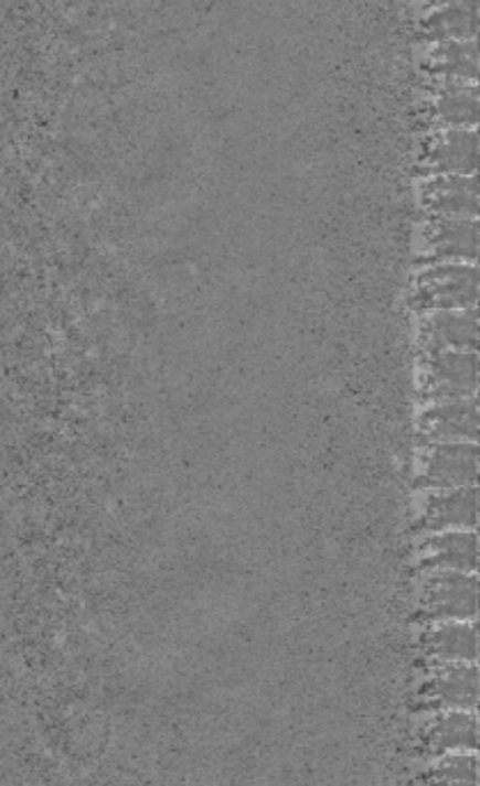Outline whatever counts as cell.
<instances>
[{
    "mask_svg": "<svg viewBox=\"0 0 480 786\" xmlns=\"http://www.w3.org/2000/svg\"><path fill=\"white\" fill-rule=\"evenodd\" d=\"M478 304V267L437 262L423 267L412 286V306L420 313L462 311Z\"/></svg>",
    "mask_w": 480,
    "mask_h": 786,
    "instance_id": "6da1fadb",
    "label": "cell"
},
{
    "mask_svg": "<svg viewBox=\"0 0 480 786\" xmlns=\"http://www.w3.org/2000/svg\"><path fill=\"white\" fill-rule=\"evenodd\" d=\"M420 394L428 402L473 398L478 394V352H423Z\"/></svg>",
    "mask_w": 480,
    "mask_h": 786,
    "instance_id": "7a4b0ae2",
    "label": "cell"
},
{
    "mask_svg": "<svg viewBox=\"0 0 480 786\" xmlns=\"http://www.w3.org/2000/svg\"><path fill=\"white\" fill-rule=\"evenodd\" d=\"M420 616L426 623L476 621L478 578L476 573L428 571L420 589Z\"/></svg>",
    "mask_w": 480,
    "mask_h": 786,
    "instance_id": "3957f363",
    "label": "cell"
},
{
    "mask_svg": "<svg viewBox=\"0 0 480 786\" xmlns=\"http://www.w3.org/2000/svg\"><path fill=\"white\" fill-rule=\"evenodd\" d=\"M478 483V442L428 444L418 470V487L444 491Z\"/></svg>",
    "mask_w": 480,
    "mask_h": 786,
    "instance_id": "277c9868",
    "label": "cell"
},
{
    "mask_svg": "<svg viewBox=\"0 0 480 786\" xmlns=\"http://www.w3.org/2000/svg\"><path fill=\"white\" fill-rule=\"evenodd\" d=\"M420 258L428 265L478 260V219H456V216H430L423 228Z\"/></svg>",
    "mask_w": 480,
    "mask_h": 786,
    "instance_id": "5b68a950",
    "label": "cell"
},
{
    "mask_svg": "<svg viewBox=\"0 0 480 786\" xmlns=\"http://www.w3.org/2000/svg\"><path fill=\"white\" fill-rule=\"evenodd\" d=\"M418 529L426 534H439L450 529H476L478 527V487H444V491H426L418 502Z\"/></svg>",
    "mask_w": 480,
    "mask_h": 786,
    "instance_id": "8992f818",
    "label": "cell"
},
{
    "mask_svg": "<svg viewBox=\"0 0 480 786\" xmlns=\"http://www.w3.org/2000/svg\"><path fill=\"white\" fill-rule=\"evenodd\" d=\"M478 707V665L437 663L428 683L423 686L426 711H476Z\"/></svg>",
    "mask_w": 480,
    "mask_h": 786,
    "instance_id": "52a82bcc",
    "label": "cell"
},
{
    "mask_svg": "<svg viewBox=\"0 0 480 786\" xmlns=\"http://www.w3.org/2000/svg\"><path fill=\"white\" fill-rule=\"evenodd\" d=\"M418 428L428 444L478 442V398L435 400L420 414Z\"/></svg>",
    "mask_w": 480,
    "mask_h": 786,
    "instance_id": "ba28073f",
    "label": "cell"
},
{
    "mask_svg": "<svg viewBox=\"0 0 480 786\" xmlns=\"http://www.w3.org/2000/svg\"><path fill=\"white\" fill-rule=\"evenodd\" d=\"M423 352L430 349H460L478 352V311H433L423 313L420 320Z\"/></svg>",
    "mask_w": 480,
    "mask_h": 786,
    "instance_id": "9c48e42d",
    "label": "cell"
},
{
    "mask_svg": "<svg viewBox=\"0 0 480 786\" xmlns=\"http://www.w3.org/2000/svg\"><path fill=\"white\" fill-rule=\"evenodd\" d=\"M420 566L426 571L478 573L476 529H450L430 534L420 546Z\"/></svg>",
    "mask_w": 480,
    "mask_h": 786,
    "instance_id": "30bf717a",
    "label": "cell"
},
{
    "mask_svg": "<svg viewBox=\"0 0 480 786\" xmlns=\"http://www.w3.org/2000/svg\"><path fill=\"white\" fill-rule=\"evenodd\" d=\"M423 205H426L430 216L478 219V177L433 175L423 184Z\"/></svg>",
    "mask_w": 480,
    "mask_h": 786,
    "instance_id": "8fae6325",
    "label": "cell"
},
{
    "mask_svg": "<svg viewBox=\"0 0 480 786\" xmlns=\"http://www.w3.org/2000/svg\"><path fill=\"white\" fill-rule=\"evenodd\" d=\"M478 750L476 711H435L423 734V752L428 756L460 754Z\"/></svg>",
    "mask_w": 480,
    "mask_h": 786,
    "instance_id": "7c38bea8",
    "label": "cell"
},
{
    "mask_svg": "<svg viewBox=\"0 0 480 786\" xmlns=\"http://www.w3.org/2000/svg\"><path fill=\"white\" fill-rule=\"evenodd\" d=\"M426 171L430 175H476L478 173V131L444 129L433 141Z\"/></svg>",
    "mask_w": 480,
    "mask_h": 786,
    "instance_id": "4fadbf2b",
    "label": "cell"
},
{
    "mask_svg": "<svg viewBox=\"0 0 480 786\" xmlns=\"http://www.w3.org/2000/svg\"><path fill=\"white\" fill-rule=\"evenodd\" d=\"M423 648L435 663H478L476 621L430 623L423 635Z\"/></svg>",
    "mask_w": 480,
    "mask_h": 786,
    "instance_id": "5bb4252c",
    "label": "cell"
},
{
    "mask_svg": "<svg viewBox=\"0 0 480 786\" xmlns=\"http://www.w3.org/2000/svg\"><path fill=\"white\" fill-rule=\"evenodd\" d=\"M428 31L441 42H467L478 37V0H444L430 14Z\"/></svg>",
    "mask_w": 480,
    "mask_h": 786,
    "instance_id": "9a60e30c",
    "label": "cell"
},
{
    "mask_svg": "<svg viewBox=\"0 0 480 786\" xmlns=\"http://www.w3.org/2000/svg\"><path fill=\"white\" fill-rule=\"evenodd\" d=\"M437 118L454 129L478 127V88L476 84H450L437 99Z\"/></svg>",
    "mask_w": 480,
    "mask_h": 786,
    "instance_id": "2e32d148",
    "label": "cell"
},
{
    "mask_svg": "<svg viewBox=\"0 0 480 786\" xmlns=\"http://www.w3.org/2000/svg\"><path fill=\"white\" fill-rule=\"evenodd\" d=\"M435 69L454 84H476L478 80V44L467 42H441L437 51Z\"/></svg>",
    "mask_w": 480,
    "mask_h": 786,
    "instance_id": "e0dca14e",
    "label": "cell"
},
{
    "mask_svg": "<svg viewBox=\"0 0 480 786\" xmlns=\"http://www.w3.org/2000/svg\"><path fill=\"white\" fill-rule=\"evenodd\" d=\"M420 786H478L476 752L437 756V762L423 775Z\"/></svg>",
    "mask_w": 480,
    "mask_h": 786,
    "instance_id": "ac0fdd59",
    "label": "cell"
}]
</instances>
